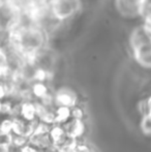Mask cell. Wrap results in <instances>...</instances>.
I'll return each mask as SVG.
<instances>
[{
	"label": "cell",
	"instance_id": "4fadbf2b",
	"mask_svg": "<svg viewBox=\"0 0 151 152\" xmlns=\"http://www.w3.org/2000/svg\"><path fill=\"white\" fill-rule=\"evenodd\" d=\"M12 144V134H1L0 132V146L7 148Z\"/></svg>",
	"mask_w": 151,
	"mask_h": 152
},
{
	"label": "cell",
	"instance_id": "8fae6325",
	"mask_svg": "<svg viewBox=\"0 0 151 152\" xmlns=\"http://www.w3.org/2000/svg\"><path fill=\"white\" fill-rule=\"evenodd\" d=\"M141 129L145 134L151 136V115L146 114L143 115L141 121Z\"/></svg>",
	"mask_w": 151,
	"mask_h": 152
},
{
	"label": "cell",
	"instance_id": "ac0fdd59",
	"mask_svg": "<svg viewBox=\"0 0 151 152\" xmlns=\"http://www.w3.org/2000/svg\"><path fill=\"white\" fill-rule=\"evenodd\" d=\"M146 99H147V104H148V114L151 115V96L146 98Z\"/></svg>",
	"mask_w": 151,
	"mask_h": 152
},
{
	"label": "cell",
	"instance_id": "ba28073f",
	"mask_svg": "<svg viewBox=\"0 0 151 152\" xmlns=\"http://www.w3.org/2000/svg\"><path fill=\"white\" fill-rule=\"evenodd\" d=\"M71 119V108L59 106L55 108V124H63Z\"/></svg>",
	"mask_w": 151,
	"mask_h": 152
},
{
	"label": "cell",
	"instance_id": "52a82bcc",
	"mask_svg": "<svg viewBox=\"0 0 151 152\" xmlns=\"http://www.w3.org/2000/svg\"><path fill=\"white\" fill-rule=\"evenodd\" d=\"M20 117H22L23 119H25V120H27V121H33V120H35V119H37L34 100L21 102Z\"/></svg>",
	"mask_w": 151,
	"mask_h": 152
},
{
	"label": "cell",
	"instance_id": "2e32d148",
	"mask_svg": "<svg viewBox=\"0 0 151 152\" xmlns=\"http://www.w3.org/2000/svg\"><path fill=\"white\" fill-rule=\"evenodd\" d=\"M7 97V92H6L5 86L2 80H0V100H3Z\"/></svg>",
	"mask_w": 151,
	"mask_h": 152
},
{
	"label": "cell",
	"instance_id": "5b68a950",
	"mask_svg": "<svg viewBox=\"0 0 151 152\" xmlns=\"http://www.w3.org/2000/svg\"><path fill=\"white\" fill-rule=\"evenodd\" d=\"M62 125L65 130V134L69 137H71V138L79 139L85 132V124L83 120H80V119L71 118L69 121L63 123Z\"/></svg>",
	"mask_w": 151,
	"mask_h": 152
},
{
	"label": "cell",
	"instance_id": "9a60e30c",
	"mask_svg": "<svg viewBox=\"0 0 151 152\" xmlns=\"http://www.w3.org/2000/svg\"><path fill=\"white\" fill-rule=\"evenodd\" d=\"M21 152H42L39 149H37L36 147H34L31 144H26L25 146L21 147Z\"/></svg>",
	"mask_w": 151,
	"mask_h": 152
},
{
	"label": "cell",
	"instance_id": "6da1fadb",
	"mask_svg": "<svg viewBox=\"0 0 151 152\" xmlns=\"http://www.w3.org/2000/svg\"><path fill=\"white\" fill-rule=\"evenodd\" d=\"M49 10L55 20L62 22L73 18L81 8V0H49Z\"/></svg>",
	"mask_w": 151,
	"mask_h": 152
},
{
	"label": "cell",
	"instance_id": "5bb4252c",
	"mask_svg": "<svg viewBox=\"0 0 151 152\" xmlns=\"http://www.w3.org/2000/svg\"><path fill=\"white\" fill-rule=\"evenodd\" d=\"M74 152H94V150H93L90 146H88V145L81 144V143L78 142V144H77L75 147Z\"/></svg>",
	"mask_w": 151,
	"mask_h": 152
},
{
	"label": "cell",
	"instance_id": "7c38bea8",
	"mask_svg": "<svg viewBox=\"0 0 151 152\" xmlns=\"http://www.w3.org/2000/svg\"><path fill=\"white\" fill-rule=\"evenodd\" d=\"M71 118L80 119V120H83V118H84V111L78 104L71 108Z\"/></svg>",
	"mask_w": 151,
	"mask_h": 152
},
{
	"label": "cell",
	"instance_id": "8992f818",
	"mask_svg": "<svg viewBox=\"0 0 151 152\" xmlns=\"http://www.w3.org/2000/svg\"><path fill=\"white\" fill-rule=\"evenodd\" d=\"M131 52L135 60L140 65L146 68H151V44L133 50Z\"/></svg>",
	"mask_w": 151,
	"mask_h": 152
},
{
	"label": "cell",
	"instance_id": "9c48e42d",
	"mask_svg": "<svg viewBox=\"0 0 151 152\" xmlns=\"http://www.w3.org/2000/svg\"><path fill=\"white\" fill-rule=\"evenodd\" d=\"M31 92H32L34 99H40L50 91L44 82H33L31 85Z\"/></svg>",
	"mask_w": 151,
	"mask_h": 152
},
{
	"label": "cell",
	"instance_id": "3957f363",
	"mask_svg": "<svg viewBox=\"0 0 151 152\" xmlns=\"http://www.w3.org/2000/svg\"><path fill=\"white\" fill-rule=\"evenodd\" d=\"M151 44V30L147 25L144 23L137 26L131 33L129 36V45L131 51L141 47L147 46Z\"/></svg>",
	"mask_w": 151,
	"mask_h": 152
},
{
	"label": "cell",
	"instance_id": "277c9868",
	"mask_svg": "<svg viewBox=\"0 0 151 152\" xmlns=\"http://www.w3.org/2000/svg\"><path fill=\"white\" fill-rule=\"evenodd\" d=\"M55 107L64 106L73 108L78 104V94L69 87H61L53 94Z\"/></svg>",
	"mask_w": 151,
	"mask_h": 152
},
{
	"label": "cell",
	"instance_id": "7a4b0ae2",
	"mask_svg": "<svg viewBox=\"0 0 151 152\" xmlns=\"http://www.w3.org/2000/svg\"><path fill=\"white\" fill-rule=\"evenodd\" d=\"M115 5L123 18L137 19L145 15L147 0H115Z\"/></svg>",
	"mask_w": 151,
	"mask_h": 152
},
{
	"label": "cell",
	"instance_id": "e0dca14e",
	"mask_svg": "<svg viewBox=\"0 0 151 152\" xmlns=\"http://www.w3.org/2000/svg\"><path fill=\"white\" fill-rule=\"evenodd\" d=\"M145 24L149 27L150 30H151V12L145 17Z\"/></svg>",
	"mask_w": 151,
	"mask_h": 152
},
{
	"label": "cell",
	"instance_id": "30bf717a",
	"mask_svg": "<svg viewBox=\"0 0 151 152\" xmlns=\"http://www.w3.org/2000/svg\"><path fill=\"white\" fill-rule=\"evenodd\" d=\"M0 132L1 134H12V118L5 116L0 119Z\"/></svg>",
	"mask_w": 151,
	"mask_h": 152
}]
</instances>
